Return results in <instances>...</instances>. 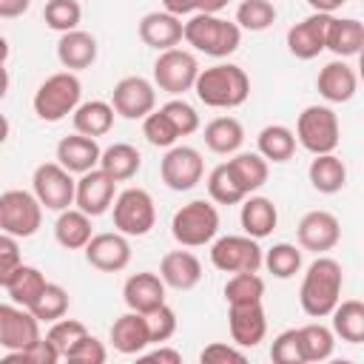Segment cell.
Masks as SVG:
<instances>
[{"label": "cell", "mask_w": 364, "mask_h": 364, "mask_svg": "<svg viewBox=\"0 0 364 364\" xmlns=\"http://www.w3.org/2000/svg\"><path fill=\"white\" fill-rule=\"evenodd\" d=\"M341 287H344L341 264L330 256H318L304 270V279L299 287V304L310 318H324L341 301Z\"/></svg>", "instance_id": "cell-1"}, {"label": "cell", "mask_w": 364, "mask_h": 364, "mask_svg": "<svg viewBox=\"0 0 364 364\" xmlns=\"http://www.w3.org/2000/svg\"><path fill=\"white\" fill-rule=\"evenodd\" d=\"M193 91L208 108H239L250 97V77L236 63H216L199 68Z\"/></svg>", "instance_id": "cell-2"}, {"label": "cell", "mask_w": 364, "mask_h": 364, "mask_svg": "<svg viewBox=\"0 0 364 364\" xmlns=\"http://www.w3.org/2000/svg\"><path fill=\"white\" fill-rule=\"evenodd\" d=\"M182 40L208 57H230L242 43V28L219 14H191L182 23Z\"/></svg>", "instance_id": "cell-3"}, {"label": "cell", "mask_w": 364, "mask_h": 364, "mask_svg": "<svg viewBox=\"0 0 364 364\" xmlns=\"http://www.w3.org/2000/svg\"><path fill=\"white\" fill-rule=\"evenodd\" d=\"M80 97H82L80 77L74 71H57L40 82L31 105L43 122H60L63 117L74 114V108L80 105Z\"/></svg>", "instance_id": "cell-4"}, {"label": "cell", "mask_w": 364, "mask_h": 364, "mask_svg": "<svg viewBox=\"0 0 364 364\" xmlns=\"http://www.w3.org/2000/svg\"><path fill=\"white\" fill-rule=\"evenodd\" d=\"M216 233H219V210L205 199H193L182 205L171 219V236L182 247H202L213 242Z\"/></svg>", "instance_id": "cell-5"}, {"label": "cell", "mask_w": 364, "mask_h": 364, "mask_svg": "<svg viewBox=\"0 0 364 364\" xmlns=\"http://www.w3.org/2000/svg\"><path fill=\"white\" fill-rule=\"evenodd\" d=\"M341 139L338 117L330 105H307L296 119V142L316 154H333Z\"/></svg>", "instance_id": "cell-6"}, {"label": "cell", "mask_w": 364, "mask_h": 364, "mask_svg": "<svg viewBox=\"0 0 364 364\" xmlns=\"http://www.w3.org/2000/svg\"><path fill=\"white\" fill-rule=\"evenodd\" d=\"M43 225V205L34 193L11 188L0 193V230L14 239H28Z\"/></svg>", "instance_id": "cell-7"}, {"label": "cell", "mask_w": 364, "mask_h": 364, "mask_svg": "<svg viewBox=\"0 0 364 364\" xmlns=\"http://www.w3.org/2000/svg\"><path fill=\"white\" fill-rule=\"evenodd\" d=\"M114 228L125 236H145L156 225V205L145 188H125L114 196Z\"/></svg>", "instance_id": "cell-8"}, {"label": "cell", "mask_w": 364, "mask_h": 364, "mask_svg": "<svg viewBox=\"0 0 364 364\" xmlns=\"http://www.w3.org/2000/svg\"><path fill=\"white\" fill-rule=\"evenodd\" d=\"M199 74V63L191 51L185 48H165L159 51V57L154 60V85L171 97H179L185 91H193Z\"/></svg>", "instance_id": "cell-9"}, {"label": "cell", "mask_w": 364, "mask_h": 364, "mask_svg": "<svg viewBox=\"0 0 364 364\" xmlns=\"http://www.w3.org/2000/svg\"><path fill=\"white\" fill-rule=\"evenodd\" d=\"M264 250L259 247V239L242 233H228L210 245V262L222 273H259Z\"/></svg>", "instance_id": "cell-10"}, {"label": "cell", "mask_w": 364, "mask_h": 364, "mask_svg": "<svg viewBox=\"0 0 364 364\" xmlns=\"http://www.w3.org/2000/svg\"><path fill=\"white\" fill-rule=\"evenodd\" d=\"M31 188H34V196L37 202L46 208V210H65L68 205H74V176L60 165V162H43L34 168V176H31Z\"/></svg>", "instance_id": "cell-11"}, {"label": "cell", "mask_w": 364, "mask_h": 364, "mask_svg": "<svg viewBox=\"0 0 364 364\" xmlns=\"http://www.w3.org/2000/svg\"><path fill=\"white\" fill-rule=\"evenodd\" d=\"M205 159L191 145H171L159 162V176L171 191H191L202 182Z\"/></svg>", "instance_id": "cell-12"}, {"label": "cell", "mask_w": 364, "mask_h": 364, "mask_svg": "<svg viewBox=\"0 0 364 364\" xmlns=\"http://www.w3.org/2000/svg\"><path fill=\"white\" fill-rule=\"evenodd\" d=\"M111 108H114V114H119L125 119H142L145 114H151L156 108L154 82H148L139 74L122 77L111 91Z\"/></svg>", "instance_id": "cell-13"}, {"label": "cell", "mask_w": 364, "mask_h": 364, "mask_svg": "<svg viewBox=\"0 0 364 364\" xmlns=\"http://www.w3.org/2000/svg\"><path fill=\"white\" fill-rule=\"evenodd\" d=\"M114 196H117V182L102 168H91L80 173L77 188H74V205L82 213H88L91 219L102 216L114 205Z\"/></svg>", "instance_id": "cell-14"}, {"label": "cell", "mask_w": 364, "mask_h": 364, "mask_svg": "<svg viewBox=\"0 0 364 364\" xmlns=\"http://www.w3.org/2000/svg\"><path fill=\"white\" fill-rule=\"evenodd\" d=\"M82 250H85V262L91 267L102 270V273H119L131 262L128 236L119 233V230H114V233H94Z\"/></svg>", "instance_id": "cell-15"}, {"label": "cell", "mask_w": 364, "mask_h": 364, "mask_svg": "<svg viewBox=\"0 0 364 364\" xmlns=\"http://www.w3.org/2000/svg\"><path fill=\"white\" fill-rule=\"evenodd\" d=\"M40 338V321L28 307L20 304H0V347L9 353L28 347L31 341Z\"/></svg>", "instance_id": "cell-16"}, {"label": "cell", "mask_w": 364, "mask_h": 364, "mask_svg": "<svg viewBox=\"0 0 364 364\" xmlns=\"http://www.w3.org/2000/svg\"><path fill=\"white\" fill-rule=\"evenodd\" d=\"M296 236H299V245L304 250L327 253L338 245L341 225H338L336 213H330V210H310V213L301 216V222L296 228Z\"/></svg>", "instance_id": "cell-17"}, {"label": "cell", "mask_w": 364, "mask_h": 364, "mask_svg": "<svg viewBox=\"0 0 364 364\" xmlns=\"http://www.w3.org/2000/svg\"><path fill=\"white\" fill-rule=\"evenodd\" d=\"M330 20H333V14L313 11L301 23L290 26L287 28V51L296 60H313V57H318L324 51V37H327Z\"/></svg>", "instance_id": "cell-18"}, {"label": "cell", "mask_w": 364, "mask_h": 364, "mask_svg": "<svg viewBox=\"0 0 364 364\" xmlns=\"http://www.w3.org/2000/svg\"><path fill=\"white\" fill-rule=\"evenodd\" d=\"M228 327L236 347H256L267 333V316L262 301L228 304Z\"/></svg>", "instance_id": "cell-19"}, {"label": "cell", "mask_w": 364, "mask_h": 364, "mask_svg": "<svg viewBox=\"0 0 364 364\" xmlns=\"http://www.w3.org/2000/svg\"><path fill=\"white\" fill-rule=\"evenodd\" d=\"M316 88H318V94L327 102H350L355 97V91H358V77H355V71H353L350 63H344V60L336 57V60H330L318 71Z\"/></svg>", "instance_id": "cell-20"}, {"label": "cell", "mask_w": 364, "mask_h": 364, "mask_svg": "<svg viewBox=\"0 0 364 364\" xmlns=\"http://www.w3.org/2000/svg\"><path fill=\"white\" fill-rule=\"evenodd\" d=\"M122 299L128 304V310H136V313H151L154 307L165 304V282L151 273V270H142V273H134L125 279L122 284Z\"/></svg>", "instance_id": "cell-21"}, {"label": "cell", "mask_w": 364, "mask_h": 364, "mask_svg": "<svg viewBox=\"0 0 364 364\" xmlns=\"http://www.w3.org/2000/svg\"><path fill=\"white\" fill-rule=\"evenodd\" d=\"M139 40L156 51L173 48L182 43V17L171 14V11H148L139 20Z\"/></svg>", "instance_id": "cell-22"}, {"label": "cell", "mask_w": 364, "mask_h": 364, "mask_svg": "<svg viewBox=\"0 0 364 364\" xmlns=\"http://www.w3.org/2000/svg\"><path fill=\"white\" fill-rule=\"evenodd\" d=\"M100 154H102V148L97 145V139L85 136V134H71L57 142V162L68 173H85V171L97 168Z\"/></svg>", "instance_id": "cell-23"}, {"label": "cell", "mask_w": 364, "mask_h": 364, "mask_svg": "<svg viewBox=\"0 0 364 364\" xmlns=\"http://www.w3.org/2000/svg\"><path fill=\"white\" fill-rule=\"evenodd\" d=\"M159 279L173 290H193L202 282V262L191 250H171L159 262Z\"/></svg>", "instance_id": "cell-24"}, {"label": "cell", "mask_w": 364, "mask_h": 364, "mask_svg": "<svg viewBox=\"0 0 364 364\" xmlns=\"http://www.w3.org/2000/svg\"><path fill=\"white\" fill-rule=\"evenodd\" d=\"M57 60L63 63L65 71H82V68L94 65V60H97L94 34H88L82 28L63 31L60 40H57Z\"/></svg>", "instance_id": "cell-25"}, {"label": "cell", "mask_w": 364, "mask_h": 364, "mask_svg": "<svg viewBox=\"0 0 364 364\" xmlns=\"http://www.w3.org/2000/svg\"><path fill=\"white\" fill-rule=\"evenodd\" d=\"M111 344H114V350L122 353V355H139V353L151 344L145 316L136 313V310L122 313V316L111 324Z\"/></svg>", "instance_id": "cell-26"}, {"label": "cell", "mask_w": 364, "mask_h": 364, "mask_svg": "<svg viewBox=\"0 0 364 364\" xmlns=\"http://www.w3.org/2000/svg\"><path fill=\"white\" fill-rule=\"evenodd\" d=\"M364 46V23L355 17H333L327 26V37H324V48L333 51L338 60L355 57Z\"/></svg>", "instance_id": "cell-27"}, {"label": "cell", "mask_w": 364, "mask_h": 364, "mask_svg": "<svg viewBox=\"0 0 364 364\" xmlns=\"http://www.w3.org/2000/svg\"><path fill=\"white\" fill-rule=\"evenodd\" d=\"M239 222H242V230L253 239H264L276 230V222H279V210L273 205V199L267 196H245L242 199V210H239Z\"/></svg>", "instance_id": "cell-28"}, {"label": "cell", "mask_w": 364, "mask_h": 364, "mask_svg": "<svg viewBox=\"0 0 364 364\" xmlns=\"http://www.w3.org/2000/svg\"><path fill=\"white\" fill-rule=\"evenodd\" d=\"M91 236H94V230H91V216L88 213H82L80 208L60 210V216L54 222V239H57L60 247H65V250H82Z\"/></svg>", "instance_id": "cell-29"}, {"label": "cell", "mask_w": 364, "mask_h": 364, "mask_svg": "<svg viewBox=\"0 0 364 364\" xmlns=\"http://www.w3.org/2000/svg\"><path fill=\"white\" fill-rule=\"evenodd\" d=\"M307 179L318 193H338L347 185V165L336 154H316L307 168Z\"/></svg>", "instance_id": "cell-30"}, {"label": "cell", "mask_w": 364, "mask_h": 364, "mask_svg": "<svg viewBox=\"0 0 364 364\" xmlns=\"http://www.w3.org/2000/svg\"><path fill=\"white\" fill-rule=\"evenodd\" d=\"M114 128V108L105 100H88L74 108V131L85 136H102Z\"/></svg>", "instance_id": "cell-31"}, {"label": "cell", "mask_w": 364, "mask_h": 364, "mask_svg": "<svg viewBox=\"0 0 364 364\" xmlns=\"http://www.w3.org/2000/svg\"><path fill=\"white\" fill-rule=\"evenodd\" d=\"M242 142H245V128L236 117H216L205 125V145L213 154L230 156L242 148Z\"/></svg>", "instance_id": "cell-32"}, {"label": "cell", "mask_w": 364, "mask_h": 364, "mask_svg": "<svg viewBox=\"0 0 364 364\" xmlns=\"http://www.w3.org/2000/svg\"><path fill=\"white\" fill-rule=\"evenodd\" d=\"M139 165H142V154H139L134 145H128V142H114V145H108V148L100 154V165H97V168H102L114 182H125V179L136 176Z\"/></svg>", "instance_id": "cell-33"}, {"label": "cell", "mask_w": 364, "mask_h": 364, "mask_svg": "<svg viewBox=\"0 0 364 364\" xmlns=\"http://www.w3.org/2000/svg\"><path fill=\"white\" fill-rule=\"evenodd\" d=\"M333 336L347 344L364 341V304L358 299H344L333 307Z\"/></svg>", "instance_id": "cell-34"}, {"label": "cell", "mask_w": 364, "mask_h": 364, "mask_svg": "<svg viewBox=\"0 0 364 364\" xmlns=\"http://www.w3.org/2000/svg\"><path fill=\"white\" fill-rule=\"evenodd\" d=\"M228 168H230V173H233V179L239 182V188L250 196L253 191H259L264 182H267V173H270V168H267V159L262 156V154H233V159H228Z\"/></svg>", "instance_id": "cell-35"}, {"label": "cell", "mask_w": 364, "mask_h": 364, "mask_svg": "<svg viewBox=\"0 0 364 364\" xmlns=\"http://www.w3.org/2000/svg\"><path fill=\"white\" fill-rule=\"evenodd\" d=\"M256 145H259V154L267 162H287L296 154V134L287 125H279V122L264 125L256 136Z\"/></svg>", "instance_id": "cell-36"}, {"label": "cell", "mask_w": 364, "mask_h": 364, "mask_svg": "<svg viewBox=\"0 0 364 364\" xmlns=\"http://www.w3.org/2000/svg\"><path fill=\"white\" fill-rule=\"evenodd\" d=\"M43 287H46V276H43L37 267H31V264H20V267L11 273V279L6 282L9 299H11L14 304H20V307H31L34 299L43 293Z\"/></svg>", "instance_id": "cell-37"}, {"label": "cell", "mask_w": 364, "mask_h": 364, "mask_svg": "<svg viewBox=\"0 0 364 364\" xmlns=\"http://www.w3.org/2000/svg\"><path fill=\"white\" fill-rule=\"evenodd\" d=\"M299 330V347H301V358L304 364L307 361H327L333 355V347H336V336L330 327L318 324V321H310L304 327H296Z\"/></svg>", "instance_id": "cell-38"}, {"label": "cell", "mask_w": 364, "mask_h": 364, "mask_svg": "<svg viewBox=\"0 0 364 364\" xmlns=\"http://www.w3.org/2000/svg\"><path fill=\"white\" fill-rule=\"evenodd\" d=\"M34 313V318L43 324H51L57 318H63L68 313V290L63 284H54V282H46L43 293L34 299V304L28 307Z\"/></svg>", "instance_id": "cell-39"}, {"label": "cell", "mask_w": 364, "mask_h": 364, "mask_svg": "<svg viewBox=\"0 0 364 364\" xmlns=\"http://www.w3.org/2000/svg\"><path fill=\"white\" fill-rule=\"evenodd\" d=\"M262 264L276 276V279H293L299 270H301V250L290 242H279L273 245L264 256H262Z\"/></svg>", "instance_id": "cell-40"}, {"label": "cell", "mask_w": 364, "mask_h": 364, "mask_svg": "<svg viewBox=\"0 0 364 364\" xmlns=\"http://www.w3.org/2000/svg\"><path fill=\"white\" fill-rule=\"evenodd\" d=\"M276 6L270 0H242L236 9V26L245 31H264L276 23Z\"/></svg>", "instance_id": "cell-41"}, {"label": "cell", "mask_w": 364, "mask_h": 364, "mask_svg": "<svg viewBox=\"0 0 364 364\" xmlns=\"http://www.w3.org/2000/svg\"><path fill=\"white\" fill-rule=\"evenodd\" d=\"M208 193H210V199H213L216 205H239V202L247 196V193L239 188V182L233 179L228 162L216 165V168L208 173Z\"/></svg>", "instance_id": "cell-42"}, {"label": "cell", "mask_w": 364, "mask_h": 364, "mask_svg": "<svg viewBox=\"0 0 364 364\" xmlns=\"http://www.w3.org/2000/svg\"><path fill=\"white\" fill-rule=\"evenodd\" d=\"M225 301L228 304H245V301H262L264 296V279L259 273H233L225 282Z\"/></svg>", "instance_id": "cell-43"}, {"label": "cell", "mask_w": 364, "mask_h": 364, "mask_svg": "<svg viewBox=\"0 0 364 364\" xmlns=\"http://www.w3.org/2000/svg\"><path fill=\"white\" fill-rule=\"evenodd\" d=\"M85 336H88V327L82 321H77V318H57V321H51V327L46 333V338L54 344L60 358H65L77 347V341L85 338Z\"/></svg>", "instance_id": "cell-44"}, {"label": "cell", "mask_w": 364, "mask_h": 364, "mask_svg": "<svg viewBox=\"0 0 364 364\" xmlns=\"http://www.w3.org/2000/svg\"><path fill=\"white\" fill-rule=\"evenodd\" d=\"M43 20H46L48 28L63 34V31H71V28L80 26L82 9H80L77 0H48L46 9H43Z\"/></svg>", "instance_id": "cell-45"}, {"label": "cell", "mask_w": 364, "mask_h": 364, "mask_svg": "<svg viewBox=\"0 0 364 364\" xmlns=\"http://www.w3.org/2000/svg\"><path fill=\"white\" fill-rule=\"evenodd\" d=\"M142 136H145L154 148H171V145H176V139H179L176 128H173L171 119L162 114V108L142 117Z\"/></svg>", "instance_id": "cell-46"}, {"label": "cell", "mask_w": 364, "mask_h": 364, "mask_svg": "<svg viewBox=\"0 0 364 364\" xmlns=\"http://www.w3.org/2000/svg\"><path fill=\"white\" fill-rule=\"evenodd\" d=\"M162 114L171 119V125L176 128L179 136H191L193 131H199V114H196V108H193L191 102L179 100V97L168 100V102L162 105Z\"/></svg>", "instance_id": "cell-47"}, {"label": "cell", "mask_w": 364, "mask_h": 364, "mask_svg": "<svg viewBox=\"0 0 364 364\" xmlns=\"http://www.w3.org/2000/svg\"><path fill=\"white\" fill-rule=\"evenodd\" d=\"M142 316H145V324H148L151 344H162L176 333V313L168 304H159V307H154L151 313H142Z\"/></svg>", "instance_id": "cell-48"}, {"label": "cell", "mask_w": 364, "mask_h": 364, "mask_svg": "<svg viewBox=\"0 0 364 364\" xmlns=\"http://www.w3.org/2000/svg\"><path fill=\"white\" fill-rule=\"evenodd\" d=\"M270 358L276 364H304L301 358V347H299V330L290 327V330H282L273 344H270Z\"/></svg>", "instance_id": "cell-49"}, {"label": "cell", "mask_w": 364, "mask_h": 364, "mask_svg": "<svg viewBox=\"0 0 364 364\" xmlns=\"http://www.w3.org/2000/svg\"><path fill=\"white\" fill-rule=\"evenodd\" d=\"M105 358H108L105 344L100 338H94L91 333L85 338H80L77 347L65 355V361H74V364H105Z\"/></svg>", "instance_id": "cell-50"}, {"label": "cell", "mask_w": 364, "mask_h": 364, "mask_svg": "<svg viewBox=\"0 0 364 364\" xmlns=\"http://www.w3.org/2000/svg\"><path fill=\"white\" fill-rule=\"evenodd\" d=\"M9 358L31 361V364H57V361H60V353L54 350V344H51L48 338H43V336H40V338H37V341H31L28 347L9 353Z\"/></svg>", "instance_id": "cell-51"}, {"label": "cell", "mask_w": 364, "mask_h": 364, "mask_svg": "<svg viewBox=\"0 0 364 364\" xmlns=\"http://www.w3.org/2000/svg\"><path fill=\"white\" fill-rule=\"evenodd\" d=\"M230 0H162V9L182 17V14H219Z\"/></svg>", "instance_id": "cell-52"}, {"label": "cell", "mask_w": 364, "mask_h": 364, "mask_svg": "<svg viewBox=\"0 0 364 364\" xmlns=\"http://www.w3.org/2000/svg\"><path fill=\"white\" fill-rule=\"evenodd\" d=\"M20 264H23V256H20L17 239L0 230V287H6V282L11 279V273H14Z\"/></svg>", "instance_id": "cell-53"}, {"label": "cell", "mask_w": 364, "mask_h": 364, "mask_svg": "<svg viewBox=\"0 0 364 364\" xmlns=\"http://www.w3.org/2000/svg\"><path fill=\"white\" fill-rule=\"evenodd\" d=\"M199 361H202V364H228V361L242 364V361H245V353H242L239 347H233V344L213 341V344H208V347L199 353Z\"/></svg>", "instance_id": "cell-54"}, {"label": "cell", "mask_w": 364, "mask_h": 364, "mask_svg": "<svg viewBox=\"0 0 364 364\" xmlns=\"http://www.w3.org/2000/svg\"><path fill=\"white\" fill-rule=\"evenodd\" d=\"M145 361H159V364H182V355L171 347H159V350H151L142 355Z\"/></svg>", "instance_id": "cell-55"}, {"label": "cell", "mask_w": 364, "mask_h": 364, "mask_svg": "<svg viewBox=\"0 0 364 364\" xmlns=\"http://www.w3.org/2000/svg\"><path fill=\"white\" fill-rule=\"evenodd\" d=\"M31 6V0H0V17L11 20V17H20L26 14Z\"/></svg>", "instance_id": "cell-56"}, {"label": "cell", "mask_w": 364, "mask_h": 364, "mask_svg": "<svg viewBox=\"0 0 364 364\" xmlns=\"http://www.w3.org/2000/svg\"><path fill=\"white\" fill-rule=\"evenodd\" d=\"M313 11H321V14H333L336 9H341L347 0H307Z\"/></svg>", "instance_id": "cell-57"}, {"label": "cell", "mask_w": 364, "mask_h": 364, "mask_svg": "<svg viewBox=\"0 0 364 364\" xmlns=\"http://www.w3.org/2000/svg\"><path fill=\"white\" fill-rule=\"evenodd\" d=\"M6 91H9V71L0 65V100L6 97Z\"/></svg>", "instance_id": "cell-58"}, {"label": "cell", "mask_w": 364, "mask_h": 364, "mask_svg": "<svg viewBox=\"0 0 364 364\" xmlns=\"http://www.w3.org/2000/svg\"><path fill=\"white\" fill-rule=\"evenodd\" d=\"M9 131H11V125H9V119H6L3 114H0V145H3L6 139H9Z\"/></svg>", "instance_id": "cell-59"}, {"label": "cell", "mask_w": 364, "mask_h": 364, "mask_svg": "<svg viewBox=\"0 0 364 364\" xmlns=\"http://www.w3.org/2000/svg\"><path fill=\"white\" fill-rule=\"evenodd\" d=\"M6 60H9V40L0 34V65H3Z\"/></svg>", "instance_id": "cell-60"}]
</instances>
